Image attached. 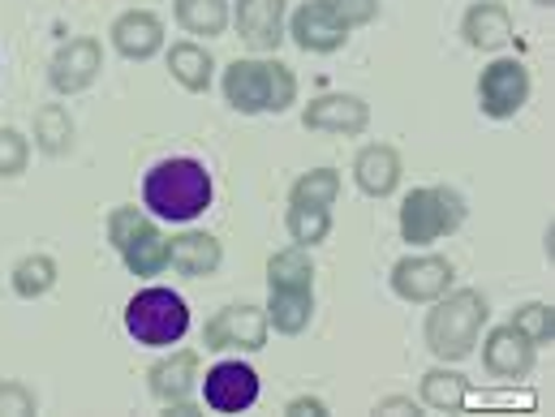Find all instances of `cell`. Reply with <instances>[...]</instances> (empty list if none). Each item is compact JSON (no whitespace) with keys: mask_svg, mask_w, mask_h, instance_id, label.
<instances>
[{"mask_svg":"<svg viewBox=\"0 0 555 417\" xmlns=\"http://www.w3.org/2000/svg\"><path fill=\"white\" fill-rule=\"evenodd\" d=\"M142 203L155 220L190 224L211 207V172L198 159H159L142 181Z\"/></svg>","mask_w":555,"mask_h":417,"instance_id":"cell-1","label":"cell"},{"mask_svg":"<svg viewBox=\"0 0 555 417\" xmlns=\"http://www.w3.org/2000/svg\"><path fill=\"white\" fill-rule=\"evenodd\" d=\"M487 297L478 288H456V292H443L439 305L426 314V349L439 357V362H465L487 327Z\"/></svg>","mask_w":555,"mask_h":417,"instance_id":"cell-2","label":"cell"},{"mask_svg":"<svg viewBox=\"0 0 555 417\" xmlns=\"http://www.w3.org/2000/svg\"><path fill=\"white\" fill-rule=\"evenodd\" d=\"M224 100L246 117L284 113L297 100V78L280 61H233L224 69Z\"/></svg>","mask_w":555,"mask_h":417,"instance_id":"cell-3","label":"cell"},{"mask_svg":"<svg viewBox=\"0 0 555 417\" xmlns=\"http://www.w3.org/2000/svg\"><path fill=\"white\" fill-rule=\"evenodd\" d=\"M190 327V305L172 288H142L126 305V331L146 349H168L185 336Z\"/></svg>","mask_w":555,"mask_h":417,"instance_id":"cell-4","label":"cell"},{"mask_svg":"<svg viewBox=\"0 0 555 417\" xmlns=\"http://www.w3.org/2000/svg\"><path fill=\"white\" fill-rule=\"evenodd\" d=\"M465 220V198L448 185H422L414 194H405L401 203V237L410 246H430L448 233H456Z\"/></svg>","mask_w":555,"mask_h":417,"instance_id":"cell-5","label":"cell"},{"mask_svg":"<svg viewBox=\"0 0 555 417\" xmlns=\"http://www.w3.org/2000/svg\"><path fill=\"white\" fill-rule=\"evenodd\" d=\"M108 242L134 276H159L168 268V242L142 207H117L108 216Z\"/></svg>","mask_w":555,"mask_h":417,"instance_id":"cell-6","label":"cell"},{"mask_svg":"<svg viewBox=\"0 0 555 417\" xmlns=\"http://www.w3.org/2000/svg\"><path fill=\"white\" fill-rule=\"evenodd\" d=\"M530 100V69L513 56H500L482 69L478 78V108L491 117V121H508L526 108Z\"/></svg>","mask_w":555,"mask_h":417,"instance_id":"cell-7","label":"cell"},{"mask_svg":"<svg viewBox=\"0 0 555 417\" xmlns=\"http://www.w3.org/2000/svg\"><path fill=\"white\" fill-rule=\"evenodd\" d=\"M203 344L211 353H259L268 344V314L259 305H224L203 327Z\"/></svg>","mask_w":555,"mask_h":417,"instance_id":"cell-8","label":"cell"},{"mask_svg":"<svg viewBox=\"0 0 555 417\" xmlns=\"http://www.w3.org/2000/svg\"><path fill=\"white\" fill-rule=\"evenodd\" d=\"M100 69H104L100 43H95L91 35H78V39H65V43L56 48V56H52V65H48V82H52V91H61V95H78V91H87V87L100 78Z\"/></svg>","mask_w":555,"mask_h":417,"instance_id":"cell-9","label":"cell"},{"mask_svg":"<svg viewBox=\"0 0 555 417\" xmlns=\"http://www.w3.org/2000/svg\"><path fill=\"white\" fill-rule=\"evenodd\" d=\"M203 401L211 414H242L259 401V375L246 362H220L207 370Z\"/></svg>","mask_w":555,"mask_h":417,"instance_id":"cell-10","label":"cell"},{"mask_svg":"<svg viewBox=\"0 0 555 417\" xmlns=\"http://www.w3.org/2000/svg\"><path fill=\"white\" fill-rule=\"evenodd\" d=\"M452 263L443 255H410L392 268V292L401 301H439L452 288Z\"/></svg>","mask_w":555,"mask_h":417,"instance_id":"cell-11","label":"cell"},{"mask_svg":"<svg viewBox=\"0 0 555 417\" xmlns=\"http://www.w3.org/2000/svg\"><path fill=\"white\" fill-rule=\"evenodd\" d=\"M301 126L306 130H323V134H362L371 126V108L358 95L332 91V95H319V100L306 104Z\"/></svg>","mask_w":555,"mask_h":417,"instance_id":"cell-12","label":"cell"},{"mask_svg":"<svg viewBox=\"0 0 555 417\" xmlns=\"http://www.w3.org/2000/svg\"><path fill=\"white\" fill-rule=\"evenodd\" d=\"M288 35H293V43H297L301 52H336V48H345L349 26H345L323 0H306V4L293 13Z\"/></svg>","mask_w":555,"mask_h":417,"instance_id":"cell-13","label":"cell"},{"mask_svg":"<svg viewBox=\"0 0 555 417\" xmlns=\"http://www.w3.org/2000/svg\"><path fill=\"white\" fill-rule=\"evenodd\" d=\"M146 379H151V396H155L159 405H168V409H177V414H194V409L185 405V396L194 392V379H198V353L181 349V353L155 362Z\"/></svg>","mask_w":555,"mask_h":417,"instance_id":"cell-14","label":"cell"},{"mask_svg":"<svg viewBox=\"0 0 555 417\" xmlns=\"http://www.w3.org/2000/svg\"><path fill=\"white\" fill-rule=\"evenodd\" d=\"M482 362L495 379H526L534 366V344L517 327H495L482 344Z\"/></svg>","mask_w":555,"mask_h":417,"instance_id":"cell-15","label":"cell"},{"mask_svg":"<svg viewBox=\"0 0 555 417\" xmlns=\"http://www.w3.org/2000/svg\"><path fill=\"white\" fill-rule=\"evenodd\" d=\"M113 48L130 61H151L159 48H164V22L151 13V9H130L113 22Z\"/></svg>","mask_w":555,"mask_h":417,"instance_id":"cell-16","label":"cell"},{"mask_svg":"<svg viewBox=\"0 0 555 417\" xmlns=\"http://www.w3.org/2000/svg\"><path fill=\"white\" fill-rule=\"evenodd\" d=\"M220 263H224V250H220V242H216L211 233L190 229V233H181V237L168 242V268L181 272V276H190V279L216 276Z\"/></svg>","mask_w":555,"mask_h":417,"instance_id":"cell-17","label":"cell"},{"mask_svg":"<svg viewBox=\"0 0 555 417\" xmlns=\"http://www.w3.org/2000/svg\"><path fill=\"white\" fill-rule=\"evenodd\" d=\"M237 35L259 52H276L284 43V0H237Z\"/></svg>","mask_w":555,"mask_h":417,"instance_id":"cell-18","label":"cell"},{"mask_svg":"<svg viewBox=\"0 0 555 417\" xmlns=\"http://www.w3.org/2000/svg\"><path fill=\"white\" fill-rule=\"evenodd\" d=\"M461 35L469 48L478 52H500L508 39H513V17L500 0H478L465 9V22H461Z\"/></svg>","mask_w":555,"mask_h":417,"instance_id":"cell-19","label":"cell"},{"mask_svg":"<svg viewBox=\"0 0 555 417\" xmlns=\"http://www.w3.org/2000/svg\"><path fill=\"white\" fill-rule=\"evenodd\" d=\"M353 177H358V190L371 194V198H388L397 185H401V155L384 142L366 146L358 159H353Z\"/></svg>","mask_w":555,"mask_h":417,"instance_id":"cell-20","label":"cell"},{"mask_svg":"<svg viewBox=\"0 0 555 417\" xmlns=\"http://www.w3.org/2000/svg\"><path fill=\"white\" fill-rule=\"evenodd\" d=\"M314 318V288H272L268 297V327H276L284 336L306 331Z\"/></svg>","mask_w":555,"mask_h":417,"instance_id":"cell-21","label":"cell"},{"mask_svg":"<svg viewBox=\"0 0 555 417\" xmlns=\"http://www.w3.org/2000/svg\"><path fill=\"white\" fill-rule=\"evenodd\" d=\"M168 69H172V78L185 87V91H207L211 87V74H216V61H211V52L203 48V43H172V52H168Z\"/></svg>","mask_w":555,"mask_h":417,"instance_id":"cell-22","label":"cell"},{"mask_svg":"<svg viewBox=\"0 0 555 417\" xmlns=\"http://www.w3.org/2000/svg\"><path fill=\"white\" fill-rule=\"evenodd\" d=\"M465 401H469V383L456 370L439 366V370H426L422 375V405L426 409H435V414H461Z\"/></svg>","mask_w":555,"mask_h":417,"instance_id":"cell-23","label":"cell"},{"mask_svg":"<svg viewBox=\"0 0 555 417\" xmlns=\"http://www.w3.org/2000/svg\"><path fill=\"white\" fill-rule=\"evenodd\" d=\"M268 288H314V263L306 246H288L268 259Z\"/></svg>","mask_w":555,"mask_h":417,"instance_id":"cell-24","label":"cell"},{"mask_svg":"<svg viewBox=\"0 0 555 417\" xmlns=\"http://www.w3.org/2000/svg\"><path fill=\"white\" fill-rule=\"evenodd\" d=\"M340 194V172L336 168H314L301 172L288 190V207H332Z\"/></svg>","mask_w":555,"mask_h":417,"instance_id":"cell-25","label":"cell"},{"mask_svg":"<svg viewBox=\"0 0 555 417\" xmlns=\"http://www.w3.org/2000/svg\"><path fill=\"white\" fill-rule=\"evenodd\" d=\"M177 22L190 35H224L229 26V4L224 0H177Z\"/></svg>","mask_w":555,"mask_h":417,"instance_id":"cell-26","label":"cell"},{"mask_svg":"<svg viewBox=\"0 0 555 417\" xmlns=\"http://www.w3.org/2000/svg\"><path fill=\"white\" fill-rule=\"evenodd\" d=\"M35 142H39V151H48V155H65V151H69V142H74V121H69V113H65L61 104H48V108L35 113Z\"/></svg>","mask_w":555,"mask_h":417,"instance_id":"cell-27","label":"cell"},{"mask_svg":"<svg viewBox=\"0 0 555 417\" xmlns=\"http://www.w3.org/2000/svg\"><path fill=\"white\" fill-rule=\"evenodd\" d=\"M52 284H56V263H52L48 255H26V259L13 268V292L26 297V301L43 297Z\"/></svg>","mask_w":555,"mask_h":417,"instance_id":"cell-28","label":"cell"},{"mask_svg":"<svg viewBox=\"0 0 555 417\" xmlns=\"http://www.w3.org/2000/svg\"><path fill=\"white\" fill-rule=\"evenodd\" d=\"M284 224H288V237L297 246H319L332 233V211L327 207H288Z\"/></svg>","mask_w":555,"mask_h":417,"instance_id":"cell-29","label":"cell"},{"mask_svg":"<svg viewBox=\"0 0 555 417\" xmlns=\"http://www.w3.org/2000/svg\"><path fill=\"white\" fill-rule=\"evenodd\" d=\"M508 327H517L534 349L539 344H552L555 340V314H552V305H543V301H526L517 314H513V323Z\"/></svg>","mask_w":555,"mask_h":417,"instance_id":"cell-30","label":"cell"},{"mask_svg":"<svg viewBox=\"0 0 555 417\" xmlns=\"http://www.w3.org/2000/svg\"><path fill=\"white\" fill-rule=\"evenodd\" d=\"M26 159H30V142L22 139L17 130L0 126V177H17L26 168Z\"/></svg>","mask_w":555,"mask_h":417,"instance_id":"cell-31","label":"cell"},{"mask_svg":"<svg viewBox=\"0 0 555 417\" xmlns=\"http://www.w3.org/2000/svg\"><path fill=\"white\" fill-rule=\"evenodd\" d=\"M35 409H39V401H35V392L26 383H17V379L0 383V417H22L35 414Z\"/></svg>","mask_w":555,"mask_h":417,"instance_id":"cell-32","label":"cell"},{"mask_svg":"<svg viewBox=\"0 0 555 417\" xmlns=\"http://www.w3.org/2000/svg\"><path fill=\"white\" fill-rule=\"evenodd\" d=\"M349 30H358V26H366V22H375L379 17V0H323Z\"/></svg>","mask_w":555,"mask_h":417,"instance_id":"cell-33","label":"cell"},{"mask_svg":"<svg viewBox=\"0 0 555 417\" xmlns=\"http://www.w3.org/2000/svg\"><path fill=\"white\" fill-rule=\"evenodd\" d=\"M284 414H293V417H323L327 414V405H323V401H319V396H297V401H288V409H284Z\"/></svg>","mask_w":555,"mask_h":417,"instance_id":"cell-34","label":"cell"},{"mask_svg":"<svg viewBox=\"0 0 555 417\" xmlns=\"http://www.w3.org/2000/svg\"><path fill=\"white\" fill-rule=\"evenodd\" d=\"M375 414H417V405L410 396H388V401L375 405Z\"/></svg>","mask_w":555,"mask_h":417,"instance_id":"cell-35","label":"cell"},{"mask_svg":"<svg viewBox=\"0 0 555 417\" xmlns=\"http://www.w3.org/2000/svg\"><path fill=\"white\" fill-rule=\"evenodd\" d=\"M539 4H555V0H539Z\"/></svg>","mask_w":555,"mask_h":417,"instance_id":"cell-36","label":"cell"}]
</instances>
